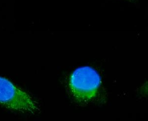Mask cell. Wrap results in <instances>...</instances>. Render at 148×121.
Masks as SVG:
<instances>
[{
    "label": "cell",
    "mask_w": 148,
    "mask_h": 121,
    "mask_svg": "<svg viewBox=\"0 0 148 121\" xmlns=\"http://www.w3.org/2000/svg\"><path fill=\"white\" fill-rule=\"evenodd\" d=\"M101 83V79L92 68L85 66L76 69L70 80V88L77 98L91 99L95 96Z\"/></svg>",
    "instance_id": "obj_2"
},
{
    "label": "cell",
    "mask_w": 148,
    "mask_h": 121,
    "mask_svg": "<svg viewBox=\"0 0 148 121\" xmlns=\"http://www.w3.org/2000/svg\"><path fill=\"white\" fill-rule=\"evenodd\" d=\"M0 105L11 111L34 114L38 109L36 102L25 91L0 77Z\"/></svg>",
    "instance_id": "obj_1"
},
{
    "label": "cell",
    "mask_w": 148,
    "mask_h": 121,
    "mask_svg": "<svg viewBox=\"0 0 148 121\" xmlns=\"http://www.w3.org/2000/svg\"><path fill=\"white\" fill-rule=\"evenodd\" d=\"M125 1H128L129 2H132V3H135V2H136L137 0H125Z\"/></svg>",
    "instance_id": "obj_3"
}]
</instances>
